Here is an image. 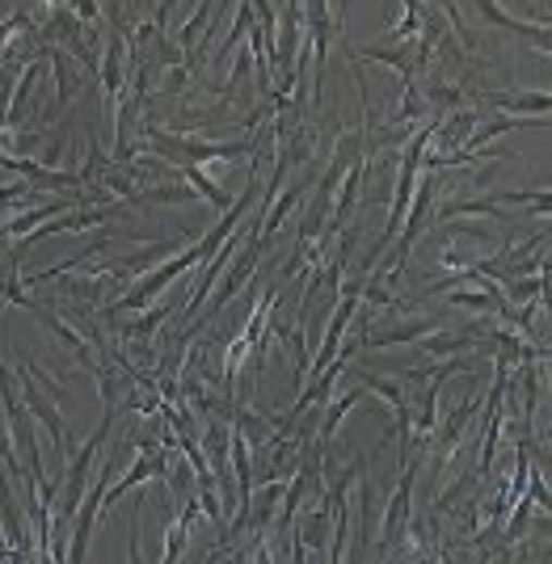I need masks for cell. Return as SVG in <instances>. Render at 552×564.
I'll return each mask as SVG.
<instances>
[{
  "label": "cell",
  "instance_id": "6da1fadb",
  "mask_svg": "<svg viewBox=\"0 0 552 564\" xmlns=\"http://www.w3.org/2000/svg\"><path fill=\"white\" fill-rule=\"evenodd\" d=\"M203 261H207L203 245H198V241H191L186 249H177L173 257H164L161 266H152L148 274H139V279L131 282L127 291H123V295H119V299H114V304L101 312V320H114V316H123V312H139V308H148V304L161 295L169 282H177L182 274H191V270H195V266H203Z\"/></svg>",
  "mask_w": 552,
  "mask_h": 564
},
{
  "label": "cell",
  "instance_id": "7a4b0ae2",
  "mask_svg": "<svg viewBox=\"0 0 552 564\" xmlns=\"http://www.w3.org/2000/svg\"><path fill=\"white\" fill-rule=\"evenodd\" d=\"M418 471H422V455L414 451L405 464H401V480H396V493L384 505V523H380V552L389 556L392 543L401 539L405 523L414 518V485H418Z\"/></svg>",
  "mask_w": 552,
  "mask_h": 564
},
{
  "label": "cell",
  "instance_id": "3957f363",
  "mask_svg": "<svg viewBox=\"0 0 552 564\" xmlns=\"http://www.w3.org/2000/svg\"><path fill=\"white\" fill-rule=\"evenodd\" d=\"M17 392H22V401H26V408H30V417L47 430V439H51V446L60 451V464L68 459V426H64V413H60V405L51 401V396H42L38 388H34V376H30V367L26 363H17Z\"/></svg>",
  "mask_w": 552,
  "mask_h": 564
},
{
  "label": "cell",
  "instance_id": "277c9868",
  "mask_svg": "<svg viewBox=\"0 0 552 564\" xmlns=\"http://www.w3.org/2000/svg\"><path fill=\"white\" fill-rule=\"evenodd\" d=\"M477 408H481V401H477V396H464V401H459V405H455L452 413L443 417V426H434V430H430V439H426V442H434V468H439V471L452 464L455 446L464 442V430L473 426Z\"/></svg>",
  "mask_w": 552,
  "mask_h": 564
},
{
  "label": "cell",
  "instance_id": "5b68a950",
  "mask_svg": "<svg viewBox=\"0 0 552 564\" xmlns=\"http://www.w3.org/2000/svg\"><path fill=\"white\" fill-rule=\"evenodd\" d=\"M42 56H47V72L56 76V106L60 110H68V101H76L81 97V89H85V76H81V63L68 56L64 47H47L42 42Z\"/></svg>",
  "mask_w": 552,
  "mask_h": 564
},
{
  "label": "cell",
  "instance_id": "8992f818",
  "mask_svg": "<svg viewBox=\"0 0 552 564\" xmlns=\"http://www.w3.org/2000/svg\"><path fill=\"white\" fill-rule=\"evenodd\" d=\"M473 4H477V13L486 17V26L506 30V34H519V38H531V42H540V51H549V26H531V22H523V17H515L511 9H502L498 0H473Z\"/></svg>",
  "mask_w": 552,
  "mask_h": 564
},
{
  "label": "cell",
  "instance_id": "52a82bcc",
  "mask_svg": "<svg viewBox=\"0 0 552 564\" xmlns=\"http://www.w3.org/2000/svg\"><path fill=\"white\" fill-rule=\"evenodd\" d=\"M363 164H367V157L355 160L346 173H342V182H338V189H333V211H329V232L338 236L342 228H346V220H351V211L358 207V189H363Z\"/></svg>",
  "mask_w": 552,
  "mask_h": 564
},
{
  "label": "cell",
  "instance_id": "ba28073f",
  "mask_svg": "<svg viewBox=\"0 0 552 564\" xmlns=\"http://www.w3.org/2000/svg\"><path fill=\"white\" fill-rule=\"evenodd\" d=\"M439 329V320L434 316H418V320H405V324H396V329H384V333H363V350H389V345H405V342H418L426 333H434Z\"/></svg>",
  "mask_w": 552,
  "mask_h": 564
},
{
  "label": "cell",
  "instance_id": "9c48e42d",
  "mask_svg": "<svg viewBox=\"0 0 552 564\" xmlns=\"http://www.w3.org/2000/svg\"><path fill=\"white\" fill-rule=\"evenodd\" d=\"M489 106H498L502 114H536V119H549L552 97L549 89H531V94H481Z\"/></svg>",
  "mask_w": 552,
  "mask_h": 564
},
{
  "label": "cell",
  "instance_id": "30bf717a",
  "mask_svg": "<svg viewBox=\"0 0 552 564\" xmlns=\"http://www.w3.org/2000/svg\"><path fill=\"white\" fill-rule=\"evenodd\" d=\"M220 9V0H203L195 9V17L177 30V47H182V63L195 72V63H198V30H207V22H211V13Z\"/></svg>",
  "mask_w": 552,
  "mask_h": 564
},
{
  "label": "cell",
  "instance_id": "8fae6325",
  "mask_svg": "<svg viewBox=\"0 0 552 564\" xmlns=\"http://www.w3.org/2000/svg\"><path fill=\"white\" fill-rule=\"evenodd\" d=\"M173 316V304L164 299L161 308H139L135 320H127L123 329H119V338H127V342H148V338H157L161 333V324Z\"/></svg>",
  "mask_w": 552,
  "mask_h": 564
},
{
  "label": "cell",
  "instance_id": "7c38bea8",
  "mask_svg": "<svg viewBox=\"0 0 552 564\" xmlns=\"http://www.w3.org/2000/svg\"><path fill=\"white\" fill-rule=\"evenodd\" d=\"M299 198H304V182H292L287 189L274 194V207H266V216H261V236H266V241H274V232L283 228V220L292 216Z\"/></svg>",
  "mask_w": 552,
  "mask_h": 564
},
{
  "label": "cell",
  "instance_id": "4fadbf2b",
  "mask_svg": "<svg viewBox=\"0 0 552 564\" xmlns=\"http://www.w3.org/2000/svg\"><path fill=\"white\" fill-rule=\"evenodd\" d=\"M459 216H486V220H506L502 216V207L493 203V194L489 198H455V203H443L439 207V223H447V220H459Z\"/></svg>",
  "mask_w": 552,
  "mask_h": 564
},
{
  "label": "cell",
  "instance_id": "5bb4252c",
  "mask_svg": "<svg viewBox=\"0 0 552 564\" xmlns=\"http://www.w3.org/2000/svg\"><path fill=\"white\" fill-rule=\"evenodd\" d=\"M363 396H367V388L358 383V388H351L346 396H338V401H326V421H321V430H317V442H321V446H326V442L333 439V430H338V426L346 421V413H351L355 405H363Z\"/></svg>",
  "mask_w": 552,
  "mask_h": 564
},
{
  "label": "cell",
  "instance_id": "9a60e30c",
  "mask_svg": "<svg viewBox=\"0 0 552 564\" xmlns=\"http://www.w3.org/2000/svg\"><path fill=\"white\" fill-rule=\"evenodd\" d=\"M249 26H254V4H249V0H241V4H236V17H232V30L224 34V42H220V51H216V60H211L216 68H224L228 56H232V51L245 42Z\"/></svg>",
  "mask_w": 552,
  "mask_h": 564
},
{
  "label": "cell",
  "instance_id": "2e32d148",
  "mask_svg": "<svg viewBox=\"0 0 552 564\" xmlns=\"http://www.w3.org/2000/svg\"><path fill=\"white\" fill-rule=\"evenodd\" d=\"M477 480H481V471L477 468H468V471H459V480H452L443 493H434V514H447L464 493H473L477 489Z\"/></svg>",
  "mask_w": 552,
  "mask_h": 564
},
{
  "label": "cell",
  "instance_id": "e0dca14e",
  "mask_svg": "<svg viewBox=\"0 0 552 564\" xmlns=\"http://www.w3.org/2000/svg\"><path fill=\"white\" fill-rule=\"evenodd\" d=\"M0 464L13 480H26V464L17 459V446H13V434H9V421L0 417Z\"/></svg>",
  "mask_w": 552,
  "mask_h": 564
},
{
  "label": "cell",
  "instance_id": "ac0fdd59",
  "mask_svg": "<svg viewBox=\"0 0 552 564\" xmlns=\"http://www.w3.org/2000/svg\"><path fill=\"white\" fill-rule=\"evenodd\" d=\"M64 9L81 22V26H89V30L101 26V0H68Z\"/></svg>",
  "mask_w": 552,
  "mask_h": 564
},
{
  "label": "cell",
  "instance_id": "d6986e66",
  "mask_svg": "<svg viewBox=\"0 0 552 564\" xmlns=\"http://www.w3.org/2000/svg\"><path fill=\"white\" fill-rule=\"evenodd\" d=\"M191 85V68L177 60L173 68H169V76H164V85H161V97H177L182 89Z\"/></svg>",
  "mask_w": 552,
  "mask_h": 564
},
{
  "label": "cell",
  "instance_id": "ffe728a7",
  "mask_svg": "<svg viewBox=\"0 0 552 564\" xmlns=\"http://www.w3.org/2000/svg\"><path fill=\"white\" fill-rule=\"evenodd\" d=\"M177 4H182V0H161V4H157V17H152V22H157V30H164V22H169V13H173Z\"/></svg>",
  "mask_w": 552,
  "mask_h": 564
},
{
  "label": "cell",
  "instance_id": "44dd1931",
  "mask_svg": "<svg viewBox=\"0 0 552 564\" xmlns=\"http://www.w3.org/2000/svg\"><path fill=\"white\" fill-rule=\"evenodd\" d=\"M0 308H4V282H0Z\"/></svg>",
  "mask_w": 552,
  "mask_h": 564
},
{
  "label": "cell",
  "instance_id": "7402d4cb",
  "mask_svg": "<svg viewBox=\"0 0 552 564\" xmlns=\"http://www.w3.org/2000/svg\"><path fill=\"white\" fill-rule=\"evenodd\" d=\"M0 13H4V4H0Z\"/></svg>",
  "mask_w": 552,
  "mask_h": 564
}]
</instances>
